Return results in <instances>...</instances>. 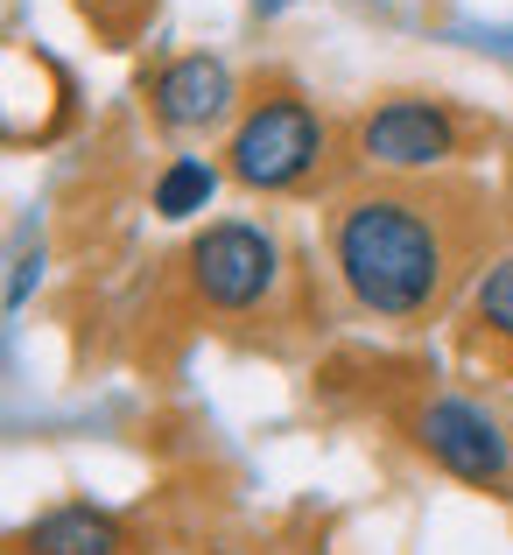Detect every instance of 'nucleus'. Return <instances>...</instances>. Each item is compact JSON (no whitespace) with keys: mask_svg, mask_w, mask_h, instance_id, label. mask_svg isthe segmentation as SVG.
I'll return each mask as SVG.
<instances>
[{"mask_svg":"<svg viewBox=\"0 0 513 555\" xmlns=\"http://www.w3.org/2000/svg\"><path fill=\"white\" fill-rule=\"evenodd\" d=\"M458 260L464 246L450 211L415 183L351 190L331 211V268L345 296L380 324H422L429 310H444Z\"/></svg>","mask_w":513,"mask_h":555,"instance_id":"1","label":"nucleus"},{"mask_svg":"<svg viewBox=\"0 0 513 555\" xmlns=\"http://www.w3.org/2000/svg\"><path fill=\"white\" fill-rule=\"evenodd\" d=\"M331 163V120L296 92H268L232 120L226 134V177L260 197H288Z\"/></svg>","mask_w":513,"mask_h":555,"instance_id":"2","label":"nucleus"},{"mask_svg":"<svg viewBox=\"0 0 513 555\" xmlns=\"http://www.w3.org/2000/svg\"><path fill=\"white\" fill-rule=\"evenodd\" d=\"M190 296L218 317H254L282 288V240L254 218H211L183 254Z\"/></svg>","mask_w":513,"mask_h":555,"instance_id":"3","label":"nucleus"},{"mask_svg":"<svg viewBox=\"0 0 513 555\" xmlns=\"http://www.w3.org/2000/svg\"><path fill=\"white\" fill-rule=\"evenodd\" d=\"M408 429H415L422 457L444 478H458V486H472V492L513 486V429H500V415L486 401H472V393H429Z\"/></svg>","mask_w":513,"mask_h":555,"instance_id":"4","label":"nucleus"},{"mask_svg":"<svg viewBox=\"0 0 513 555\" xmlns=\"http://www.w3.org/2000/svg\"><path fill=\"white\" fill-rule=\"evenodd\" d=\"M464 127L458 113L444 106V99H380V106L359 113V127H351V149H359L365 169H380L387 183H408V177H429V169H444L450 155H458Z\"/></svg>","mask_w":513,"mask_h":555,"instance_id":"5","label":"nucleus"},{"mask_svg":"<svg viewBox=\"0 0 513 555\" xmlns=\"http://www.w3.org/2000/svg\"><path fill=\"white\" fill-rule=\"evenodd\" d=\"M232 64L211 50H190V56H169L163 70L149 78V113L163 134H211L218 120H232Z\"/></svg>","mask_w":513,"mask_h":555,"instance_id":"6","label":"nucleus"},{"mask_svg":"<svg viewBox=\"0 0 513 555\" xmlns=\"http://www.w3.org/2000/svg\"><path fill=\"white\" fill-rule=\"evenodd\" d=\"M14 555H127V528L92 500H64L14 534Z\"/></svg>","mask_w":513,"mask_h":555,"instance_id":"7","label":"nucleus"},{"mask_svg":"<svg viewBox=\"0 0 513 555\" xmlns=\"http://www.w3.org/2000/svg\"><path fill=\"white\" fill-rule=\"evenodd\" d=\"M211 197H218V163H204V155H169L149 190L155 218H197Z\"/></svg>","mask_w":513,"mask_h":555,"instance_id":"8","label":"nucleus"},{"mask_svg":"<svg viewBox=\"0 0 513 555\" xmlns=\"http://www.w3.org/2000/svg\"><path fill=\"white\" fill-rule=\"evenodd\" d=\"M478 324L492 331V338H506L513 345V254H500L486 274H478Z\"/></svg>","mask_w":513,"mask_h":555,"instance_id":"9","label":"nucleus"},{"mask_svg":"<svg viewBox=\"0 0 513 555\" xmlns=\"http://www.w3.org/2000/svg\"><path fill=\"white\" fill-rule=\"evenodd\" d=\"M36 282H42V254H22V260H14V282H8V310H22Z\"/></svg>","mask_w":513,"mask_h":555,"instance_id":"10","label":"nucleus"},{"mask_svg":"<svg viewBox=\"0 0 513 555\" xmlns=\"http://www.w3.org/2000/svg\"><path fill=\"white\" fill-rule=\"evenodd\" d=\"M288 8H296V0H254V14H260V22H268V14H288Z\"/></svg>","mask_w":513,"mask_h":555,"instance_id":"11","label":"nucleus"}]
</instances>
